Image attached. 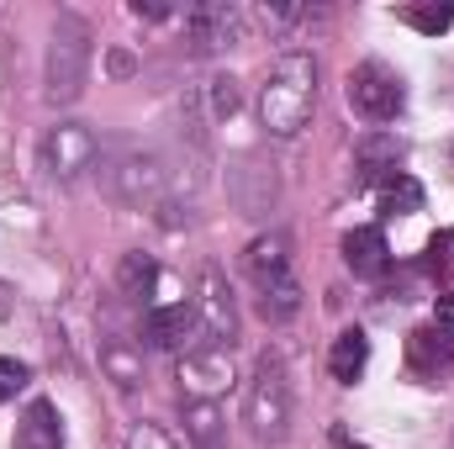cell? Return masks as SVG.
<instances>
[{
	"label": "cell",
	"instance_id": "6da1fadb",
	"mask_svg": "<svg viewBox=\"0 0 454 449\" xmlns=\"http://www.w3.org/2000/svg\"><path fill=\"white\" fill-rule=\"evenodd\" d=\"M317 106V64L307 53H286L270 64L264 85H259V122L270 127V138H296Z\"/></svg>",
	"mask_w": 454,
	"mask_h": 449
},
{
	"label": "cell",
	"instance_id": "7a4b0ae2",
	"mask_svg": "<svg viewBox=\"0 0 454 449\" xmlns=\"http://www.w3.org/2000/svg\"><path fill=\"white\" fill-rule=\"evenodd\" d=\"M243 270H248V280H254V307H259L264 323H291V318L301 312V280H296V270H291V243H286L280 232L248 243Z\"/></svg>",
	"mask_w": 454,
	"mask_h": 449
},
{
	"label": "cell",
	"instance_id": "3957f363",
	"mask_svg": "<svg viewBox=\"0 0 454 449\" xmlns=\"http://www.w3.org/2000/svg\"><path fill=\"white\" fill-rule=\"evenodd\" d=\"M243 418H248L259 445H286V434H291V381H286L280 354H264L254 365V381L243 391Z\"/></svg>",
	"mask_w": 454,
	"mask_h": 449
},
{
	"label": "cell",
	"instance_id": "277c9868",
	"mask_svg": "<svg viewBox=\"0 0 454 449\" xmlns=\"http://www.w3.org/2000/svg\"><path fill=\"white\" fill-rule=\"evenodd\" d=\"M85 80H90V27L64 11L48 37V96L69 106L85 96Z\"/></svg>",
	"mask_w": 454,
	"mask_h": 449
},
{
	"label": "cell",
	"instance_id": "5b68a950",
	"mask_svg": "<svg viewBox=\"0 0 454 449\" xmlns=\"http://www.w3.org/2000/svg\"><path fill=\"white\" fill-rule=\"evenodd\" d=\"M169 185V164L153 154V148H127L116 154L112 169H106V191L127 207H143V201H159Z\"/></svg>",
	"mask_w": 454,
	"mask_h": 449
},
{
	"label": "cell",
	"instance_id": "8992f818",
	"mask_svg": "<svg viewBox=\"0 0 454 449\" xmlns=\"http://www.w3.org/2000/svg\"><path fill=\"white\" fill-rule=\"evenodd\" d=\"M407 91H402V75L380 59H364L354 75H348V106L364 116V122H391L402 112Z\"/></svg>",
	"mask_w": 454,
	"mask_h": 449
},
{
	"label": "cell",
	"instance_id": "52a82bcc",
	"mask_svg": "<svg viewBox=\"0 0 454 449\" xmlns=\"http://www.w3.org/2000/svg\"><path fill=\"white\" fill-rule=\"evenodd\" d=\"M96 154H101V143H96V132L80 127V122H64V127H53V132L43 138V169H48L53 180H74L80 169L96 164Z\"/></svg>",
	"mask_w": 454,
	"mask_h": 449
},
{
	"label": "cell",
	"instance_id": "ba28073f",
	"mask_svg": "<svg viewBox=\"0 0 454 449\" xmlns=\"http://www.w3.org/2000/svg\"><path fill=\"white\" fill-rule=\"evenodd\" d=\"M196 318H201V328L212 334V343H223L232 349V338H238V307H232V286H227L223 270H201V280H196Z\"/></svg>",
	"mask_w": 454,
	"mask_h": 449
},
{
	"label": "cell",
	"instance_id": "9c48e42d",
	"mask_svg": "<svg viewBox=\"0 0 454 449\" xmlns=\"http://www.w3.org/2000/svg\"><path fill=\"white\" fill-rule=\"evenodd\" d=\"M180 386L191 391V402H217L227 386H232V354L223 343L212 349H191L180 359Z\"/></svg>",
	"mask_w": 454,
	"mask_h": 449
},
{
	"label": "cell",
	"instance_id": "30bf717a",
	"mask_svg": "<svg viewBox=\"0 0 454 449\" xmlns=\"http://www.w3.org/2000/svg\"><path fill=\"white\" fill-rule=\"evenodd\" d=\"M185 37L196 53H217V48H232L243 37V11L238 5H191L185 11Z\"/></svg>",
	"mask_w": 454,
	"mask_h": 449
},
{
	"label": "cell",
	"instance_id": "8fae6325",
	"mask_svg": "<svg viewBox=\"0 0 454 449\" xmlns=\"http://www.w3.org/2000/svg\"><path fill=\"white\" fill-rule=\"evenodd\" d=\"M407 365L418 370V375H444L454 370V334L450 328H439V323H428V328H412L407 334Z\"/></svg>",
	"mask_w": 454,
	"mask_h": 449
},
{
	"label": "cell",
	"instance_id": "7c38bea8",
	"mask_svg": "<svg viewBox=\"0 0 454 449\" xmlns=\"http://www.w3.org/2000/svg\"><path fill=\"white\" fill-rule=\"evenodd\" d=\"M354 169H359V185H386V180H396V175H402V148H396V138H386V132L359 138Z\"/></svg>",
	"mask_w": 454,
	"mask_h": 449
},
{
	"label": "cell",
	"instance_id": "4fadbf2b",
	"mask_svg": "<svg viewBox=\"0 0 454 449\" xmlns=\"http://www.w3.org/2000/svg\"><path fill=\"white\" fill-rule=\"evenodd\" d=\"M343 264H348L354 275H364V280L386 275V264H391V248H386L380 227H354V232L343 238Z\"/></svg>",
	"mask_w": 454,
	"mask_h": 449
},
{
	"label": "cell",
	"instance_id": "5bb4252c",
	"mask_svg": "<svg viewBox=\"0 0 454 449\" xmlns=\"http://www.w3.org/2000/svg\"><path fill=\"white\" fill-rule=\"evenodd\" d=\"M11 449H64V429H59V407L48 397H37L27 407V418L16 423V445Z\"/></svg>",
	"mask_w": 454,
	"mask_h": 449
},
{
	"label": "cell",
	"instance_id": "9a60e30c",
	"mask_svg": "<svg viewBox=\"0 0 454 449\" xmlns=\"http://www.w3.org/2000/svg\"><path fill=\"white\" fill-rule=\"evenodd\" d=\"M196 307H185V302H175V307H153L148 312V323H143V338L153 343V349H180L185 334H196Z\"/></svg>",
	"mask_w": 454,
	"mask_h": 449
},
{
	"label": "cell",
	"instance_id": "2e32d148",
	"mask_svg": "<svg viewBox=\"0 0 454 449\" xmlns=\"http://www.w3.org/2000/svg\"><path fill=\"white\" fill-rule=\"evenodd\" d=\"M364 365H370V338L359 334V328H343V334L333 338V354H328V370H333V381L354 386V381L364 375Z\"/></svg>",
	"mask_w": 454,
	"mask_h": 449
},
{
	"label": "cell",
	"instance_id": "e0dca14e",
	"mask_svg": "<svg viewBox=\"0 0 454 449\" xmlns=\"http://www.w3.org/2000/svg\"><path fill=\"white\" fill-rule=\"evenodd\" d=\"M185 434L191 449H227V423L217 402H185Z\"/></svg>",
	"mask_w": 454,
	"mask_h": 449
},
{
	"label": "cell",
	"instance_id": "ac0fdd59",
	"mask_svg": "<svg viewBox=\"0 0 454 449\" xmlns=\"http://www.w3.org/2000/svg\"><path fill=\"white\" fill-rule=\"evenodd\" d=\"M101 365H106V375H112L121 391H132L137 381H143V354L127 343V338H101Z\"/></svg>",
	"mask_w": 454,
	"mask_h": 449
},
{
	"label": "cell",
	"instance_id": "d6986e66",
	"mask_svg": "<svg viewBox=\"0 0 454 449\" xmlns=\"http://www.w3.org/2000/svg\"><path fill=\"white\" fill-rule=\"evenodd\" d=\"M153 286H159V264L148 254H127L121 270H116V291L127 302H143V296H153Z\"/></svg>",
	"mask_w": 454,
	"mask_h": 449
},
{
	"label": "cell",
	"instance_id": "ffe728a7",
	"mask_svg": "<svg viewBox=\"0 0 454 449\" xmlns=\"http://www.w3.org/2000/svg\"><path fill=\"white\" fill-rule=\"evenodd\" d=\"M380 212H386V217H412V212H423V185H418L412 175L386 180V185H380Z\"/></svg>",
	"mask_w": 454,
	"mask_h": 449
},
{
	"label": "cell",
	"instance_id": "44dd1931",
	"mask_svg": "<svg viewBox=\"0 0 454 449\" xmlns=\"http://www.w3.org/2000/svg\"><path fill=\"white\" fill-rule=\"evenodd\" d=\"M402 21H407V27H418V32H428V37H439V32H450L454 5H450V0H434V5H407V11H402Z\"/></svg>",
	"mask_w": 454,
	"mask_h": 449
},
{
	"label": "cell",
	"instance_id": "7402d4cb",
	"mask_svg": "<svg viewBox=\"0 0 454 449\" xmlns=\"http://www.w3.org/2000/svg\"><path fill=\"white\" fill-rule=\"evenodd\" d=\"M127 449H180V445H175L159 423H137V429L127 434Z\"/></svg>",
	"mask_w": 454,
	"mask_h": 449
},
{
	"label": "cell",
	"instance_id": "603a6c76",
	"mask_svg": "<svg viewBox=\"0 0 454 449\" xmlns=\"http://www.w3.org/2000/svg\"><path fill=\"white\" fill-rule=\"evenodd\" d=\"M232 112H238V80L217 75L212 80V116H232Z\"/></svg>",
	"mask_w": 454,
	"mask_h": 449
},
{
	"label": "cell",
	"instance_id": "cb8c5ba5",
	"mask_svg": "<svg viewBox=\"0 0 454 449\" xmlns=\"http://www.w3.org/2000/svg\"><path fill=\"white\" fill-rule=\"evenodd\" d=\"M27 386V365L21 359H0V402H11Z\"/></svg>",
	"mask_w": 454,
	"mask_h": 449
},
{
	"label": "cell",
	"instance_id": "d4e9b609",
	"mask_svg": "<svg viewBox=\"0 0 454 449\" xmlns=\"http://www.w3.org/2000/svg\"><path fill=\"white\" fill-rule=\"evenodd\" d=\"M439 328H450V334H454V291L439 296Z\"/></svg>",
	"mask_w": 454,
	"mask_h": 449
},
{
	"label": "cell",
	"instance_id": "484cf974",
	"mask_svg": "<svg viewBox=\"0 0 454 449\" xmlns=\"http://www.w3.org/2000/svg\"><path fill=\"white\" fill-rule=\"evenodd\" d=\"M333 449H370V445H359L348 429H333Z\"/></svg>",
	"mask_w": 454,
	"mask_h": 449
},
{
	"label": "cell",
	"instance_id": "4316f807",
	"mask_svg": "<svg viewBox=\"0 0 454 449\" xmlns=\"http://www.w3.org/2000/svg\"><path fill=\"white\" fill-rule=\"evenodd\" d=\"M132 11H137V16H148V21H164V16H169V5H143V0H137Z\"/></svg>",
	"mask_w": 454,
	"mask_h": 449
},
{
	"label": "cell",
	"instance_id": "83f0119b",
	"mask_svg": "<svg viewBox=\"0 0 454 449\" xmlns=\"http://www.w3.org/2000/svg\"><path fill=\"white\" fill-rule=\"evenodd\" d=\"M450 449H454V439H450Z\"/></svg>",
	"mask_w": 454,
	"mask_h": 449
}]
</instances>
